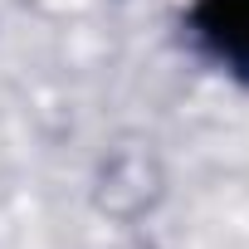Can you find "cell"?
I'll list each match as a JSON object with an SVG mask.
<instances>
[{
  "instance_id": "obj_1",
  "label": "cell",
  "mask_w": 249,
  "mask_h": 249,
  "mask_svg": "<svg viewBox=\"0 0 249 249\" xmlns=\"http://www.w3.org/2000/svg\"><path fill=\"white\" fill-rule=\"evenodd\" d=\"M181 30L215 73L249 88V0H191Z\"/></svg>"
}]
</instances>
